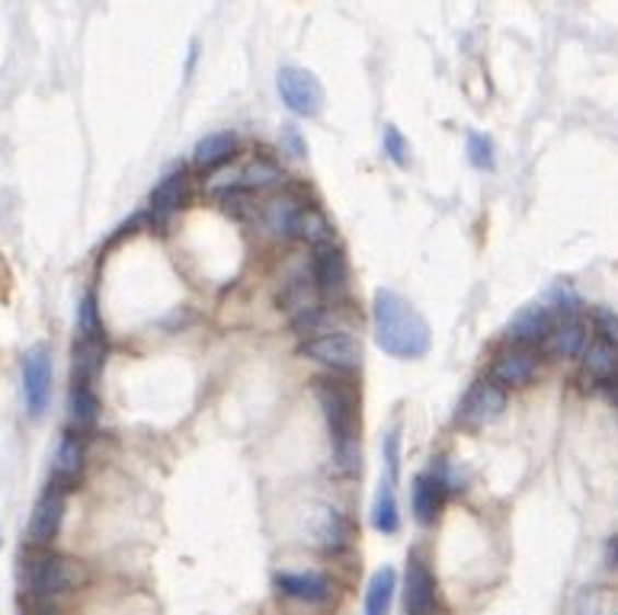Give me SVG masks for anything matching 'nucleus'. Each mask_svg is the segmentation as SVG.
I'll use <instances>...</instances> for the list:
<instances>
[{"label":"nucleus","instance_id":"obj_3","mask_svg":"<svg viewBox=\"0 0 618 615\" xmlns=\"http://www.w3.org/2000/svg\"><path fill=\"white\" fill-rule=\"evenodd\" d=\"M87 580H90L87 565L68 558V555H55V551L39 548L36 555H30L23 561V586L39 603H52L68 593H78Z\"/></svg>","mask_w":618,"mask_h":615},{"label":"nucleus","instance_id":"obj_5","mask_svg":"<svg viewBox=\"0 0 618 615\" xmlns=\"http://www.w3.org/2000/svg\"><path fill=\"white\" fill-rule=\"evenodd\" d=\"M276 87H279L283 103L289 106L295 116H305V119L321 116V110H324V87H321V81L311 71L289 65V68L279 71Z\"/></svg>","mask_w":618,"mask_h":615},{"label":"nucleus","instance_id":"obj_30","mask_svg":"<svg viewBox=\"0 0 618 615\" xmlns=\"http://www.w3.org/2000/svg\"><path fill=\"white\" fill-rule=\"evenodd\" d=\"M381 148H385V155H388L391 164L398 167L411 164V145H408V138L401 135V128L385 125V132H381Z\"/></svg>","mask_w":618,"mask_h":615},{"label":"nucleus","instance_id":"obj_10","mask_svg":"<svg viewBox=\"0 0 618 615\" xmlns=\"http://www.w3.org/2000/svg\"><path fill=\"white\" fill-rule=\"evenodd\" d=\"M311 276H314V286L324 298H343L350 292V260L340 247L321 244L314 247V257H311Z\"/></svg>","mask_w":618,"mask_h":615},{"label":"nucleus","instance_id":"obj_29","mask_svg":"<svg viewBox=\"0 0 618 615\" xmlns=\"http://www.w3.org/2000/svg\"><path fill=\"white\" fill-rule=\"evenodd\" d=\"M78 337L83 340H106L103 333V318H100V308H96V295L87 292L78 305Z\"/></svg>","mask_w":618,"mask_h":615},{"label":"nucleus","instance_id":"obj_11","mask_svg":"<svg viewBox=\"0 0 618 615\" xmlns=\"http://www.w3.org/2000/svg\"><path fill=\"white\" fill-rule=\"evenodd\" d=\"M61 523H65V491L48 485V491L36 500L30 516V529H26L30 548H52V542L61 533Z\"/></svg>","mask_w":618,"mask_h":615},{"label":"nucleus","instance_id":"obj_20","mask_svg":"<svg viewBox=\"0 0 618 615\" xmlns=\"http://www.w3.org/2000/svg\"><path fill=\"white\" fill-rule=\"evenodd\" d=\"M443 503H446V491L439 488V481H436L430 471H423V475L413 478L411 510L413 520H416L420 526H436V520H439V513H443Z\"/></svg>","mask_w":618,"mask_h":615},{"label":"nucleus","instance_id":"obj_4","mask_svg":"<svg viewBox=\"0 0 618 615\" xmlns=\"http://www.w3.org/2000/svg\"><path fill=\"white\" fill-rule=\"evenodd\" d=\"M298 356L318 366H328L330 372H340V375L363 369V343L350 330H324V333L308 337L298 346Z\"/></svg>","mask_w":618,"mask_h":615},{"label":"nucleus","instance_id":"obj_26","mask_svg":"<svg viewBox=\"0 0 618 615\" xmlns=\"http://www.w3.org/2000/svg\"><path fill=\"white\" fill-rule=\"evenodd\" d=\"M394 590H398V574L394 568H378L366 586V603L363 615H391L394 606Z\"/></svg>","mask_w":618,"mask_h":615},{"label":"nucleus","instance_id":"obj_12","mask_svg":"<svg viewBox=\"0 0 618 615\" xmlns=\"http://www.w3.org/2000/svg\"><path fill=\"white\" fill-rule=\"evenodd\" d=\"M186 190H190V173H186V167H170L164 176H161V183L154 186L151 205H148L154 228H167V225H170V218L186 203Z\"/></svg>","mask_w":618,"mask_h":615},{"label":"nucleus","instance_id":"obj_17","mask_svg":"<svg viewBox=\"0 0 618 615\" xmlns=\"http://www.w3.org/2000/svg\"><path fill=\"white\" fill-rule=\"evenodd\" d=\"M286 183H289V176H286V170L276 164V161H270V158H250L248 164L238 170V176L228 180L225 186H241L248 193H270V190H283ZM225 186H218V190H225ZM218 190H211V193H218Z\"/></svg>","mask_w":618,"mask_h":615},{"label":"nucleus","instance_id":"obj_38","mask_svg":"<svg viewBox=\"0 0 618 615\" xmlns=\"http://www.w3.org/2000/svg\"><path fill=\"white\" fill-rule=\"evenodd\" d=\"M613 401L618 405V375H616V388H613Z\"/></svg>","mask_w":618,"mask_h":615},{"label":"nucleus","instance_id":"obj_21","mask_svg":"<svg viewBox=\"0 0 618 615\" xmlns=\"http://www.w3.org/2000/svg\"><path fill=\"white\" fill-rule=\"evenodd\" d=\"M106 366V340H83L75 343V363H71V385H90L100 378Z\"/></svg>","mask_w":618,"mask_h":615},{"label":"nucleus","instance_id":"obj_9","mask_svg":"<svg viewBox=\"0 0 618 615\" xmlns=\"http://www.w3.org/2000/svg\"><path fill=\"white\" fill-rule=\"evenodd\" d=\"M20 375H23L26 410L39 420L42 413L48 410V401H52V353L42 343H36L33 350H26Z\"/></svg>","mask_w":618,"mask_h":615},{"label":"nucleus","instance_id":"obj_2","mask_svg":"<svg viewBox=\"0 0 618 615\" xmlns=\"http://www.w3.org/2000/svg\"><path fill=\"white\" fill-rule=\"evenodd\" d=\"M375 343L394 360H420L430 353L433 333L411 301L391 288H378L371 298Z\"/></svg>","mask_w":618,"mask_h":615},{"label":"nucleus","instance_id":"obj_35","mask_svg":"<svg viewBox=\"0 0 618 615\" xmlns=\"http://www.w3.org/2000/svg\"><path fill=\"white\" fill-rule=\"evenodd\" d=\"M283 151L291 155V158H308V145H305V138H301V132L295 128V125H283Z\"/></svg>","mask_w":618,"mask_h":615},{"label":"nucleus","instance_id":"obj_31","mask_svg":"<svg viewBox=\"0 0 618 615\" xmlns=\"http://www.w3.org/2000/svg\"><path fill=\"white\" fill-rule=\"evenodd\" d=\"M468 161H471L474 170H494V141L488 135H481V132H471L468 135Z\"/></svg>","mask_w":618,"mask_h":615},{"label":"nucleus","instance_id":"obj_34","mask_svg":"<svg viewBox=\"0 0 618 615\" xmlns=\"http://www.w3.org/2000/svg\"><path fill=\"white\" fill-rule=\"evenodd\" d=\"M593 321H596V330H599V337L603 340H609V343H616L618 346V315L613 308H606V305H599L596 311H593Z\"/></svg>","mask_w":618,"mask_h":615},{"label":"nucleus","instance_id":"obj_23","mask_svg":"<svg viewBox=\"0 0 618 615\" xmlns=\"http://www.w3.org/2000/svg\"><path fill=\"white\" fill-rule=\"evenodd\" d=\"M394 478H381L375 500H371V526L381 535H394L401 529V510H398V491H394Z\"/></svg>","mask_w":618,"mask_h":615},{"label":"nucleus","instance_id":"obj_8","mask_svg":"<svg viewBox=\"0 0 618 615\" xmlns=\"http://www.w3.org/2000/svg\"><path fill=\"white\" fill-rule=\"evenodd\" d=\"M308 542L321 551V555H343L353 538H356V526L346 513H340L336 506H318L308 520Z\"/></svg>","mask_w":618,"mask_h":615},{"label":"nucleus","instance_id":"obj_15","mask_svg":"<svg viewBox=\"0 0 618 615\" xmlns=\"http://www.w3.org/2000/svg\"><path fill=\"white\" fill-rule=\"evenodd\" d=\"M491 375L500 388H526L538 375V356L526 346H506L494 356Z\"/></svg>","mask_w":618,"mask_h":615},{"label":"nucleus","instance_id":"obj_18","mask_svg":"<svg viewBox=\"0 0 618 615\" xmlns=\"http://www.w3.org/2000/svg\"><path fill=\"white\" fill-rule=\"evenodd\" d=\"M276 305H279V311H286L291 318H298V315H305L308 308H318L321 305V292L314 286V276H311V270L305 266V270H295L289 280L283 283V292H279V298H276Z\"/></svg>","mask_w":618,"mask_h":615},{"label":"nucleus","instance_id":"obj_27","mask_svg":"<svg viewBox=\"0 0 618 615\" xmlns=\"http://www.w3.org/2000/svg\"><path fill=\"white\" fill-rule=\"evenodd\" d=\"M68 413H71V423L81 430L96 426L100 420V398L90 385H71V395H68Z\"/></svg>","mask_w":618,"mask_h":615},{"label":"nucleus","instance_id":"obj_6","mask_svg":"<svg viewBox=\"0 0 618 615\" xmlns=\"http://www.w3.org/2000/svg\"><path fill=\"white\" fill-rule=\"evenodd\" d=\"M404 606L411 615H443L439 606V586L430 561L423 551L413 548L408 555V571H404Z\"/></svg>","mask_w":618,"mask_h":615},{"label":"nucleus","instance_id":"obj_28","mask_svg":"<svg viewBox=\"0 0 618 615\" xmlns=\"http://www.w3.org/2000/svg\"><path fill=\"white\" fill-rule=\"evenodd\" d=\"M298 241H308L311 247H321L333 241V225H330L328 215H324L314 203H308L305 205V212H301Z\"/></svg>","mask_w":618,"mask_h":615},{"label":"nucleus","instance_id":"obj_24","mask_svg":"<svg viewBox=\"0 0 618 615\" xmlns=\"http://www.w3.org/2000/svg\"><path fill=\"white\" fill-rule=\"evenodd\" d=\"M583 372L593 381H613L618 375V346L609 340H593L583 353Z\"/></svg>","mask_w":618,"mask_h":615},{"label":"nucleus","instance_id":"obj_25","mask_svg":"<svg viewBox=\"0 0 618 615\" xmlns=\"http://www.w3.org/2000/svg\"><path fill=\"white\" fill-rule=\"evenodd\" d=\"M586 321L580 318V315H564V321L558 324V328L551 330V350H554V356H561V360H574L580 356L583 350H586Z\"/></svg>","mask_w":618,"mask_h":615},{"label":"nucleus","instance_id":"obj_37","mask_svg":"<svg viewBox=\"0 0 618 615\" xmlns=\"http://www.w3.org/2000/svg\"><path fill=\"white\" fill-rule=\"evenodd\" d=\"M609 565H613V568H618V535L613 538V542H609Z\"/></svg>","mask_w":618,"mask_h":615},{"label":"nucleus","instance_id":"obj_13","mask_svg":"<svg viewBox=\"0 0 618 615\" xmlns=\"http://www.w3.org/2000/svg\"><path fill=\"white\" fill-rule=\"evenodd\" d=\"M273 583L283 596L305 606H324L333 600V580L321 571H283Z\"/></svg>","mask_w":618,"mask_h":615},{"label":"nucleus","instance_id":"obj_16","mask_svg":"<svg viewBox=\"0 0 618 615\" xmlns=\"http://www.w3.org/2000/svg\"><path fill=\"white\" fill-rule=\"evenodd\" d=\"M554 330V321H551V311L545 305H526L519 315H513V321L506 324V340L513 346H526L533 350L538 343H545Z\"/></svg>","mask_w":618,"mask_h":615},{"label":"nucleus","instance_id":"obj_22","mask_svg":"<svg viewBox=\"0 0 618 615\" xmlns=\"http://www.w3.org/2000/svg\"><path fill=\"white\" fill-rule=\"evenodd\" d=\"M234 155H238V135L234 132H211V135L196 141L193 164L199 170H215V167L228 164Z\"/></svg>","mask_w":618,"mask_h":615},{"label":"nucleus","instance_id":"obj_14","mask_svg":"<svg viewBox=\"0 0 618 615\" xmlns=\"http://www.w3.org/2000/svg\"><path fill=\"white\" fill-rule=\"evenodd\" d=\"M83 462H87V452H83L81 433H75V430L61 433V443H58L55 458H52V488L65 493L71 491L81 481Z\"/></svg>","mask_w":618,"mask_h":615},{"label":"nucleus","instance_id":"obj_19","mask_svg":"<svg viewBox=\"0 0 618 615\" xmlns=\"http://www.w3.org/2000/svg\"><path fill=\"white\" fill-rule=\"evenodd\" d=\"M305 200H298V196H273L270 203L263 205V225L276 235V238H283V241H291V238H298V225H301V212H305Z\"/></svg>","mask_w":618,"mask_h":615},{"label":"nucleus","instance_id":"obj_1","mask_svg":"<svg viewBox=\"0 0 618 615\" xmlns=\"http://www.w3.org/2000/svg\"><path fill=\"white\" fill-rule=\"evenodd\" d=\"M314 398L324 410L330 433L333 468L343 478H356L363 471V446H359V391L343 378H314Z\"/></svg>","mask_w":618,"mask_h":615},{"label":"nucleus","instance_id":"obj_36","mask_svg":"<svg viewBox=\"0 0 618 615\" xmlns=\"http://www.w3.org/2000/svg\"><path fill=\"white\" fill-rule=\"evenodd\" d=\"M551 298H554V301L561 305V311H564V315H577L580 298H577V295H574V292H571V288H568V286H558V288H554V292H551Z\"/></svg>","mask_w":618,"mask_h":615},{"label":"nucleus","instance_id":"obj_33","mask_svg":"<svg viewBox=\"0 0 618 615\" xmlns=\"http://www.w3.org/2000/svg\"><path fill=\"white\" fill-rule=\"evenodd\" d=\"M381 449H385L388 478H394V481H398V475H401V433H398V430H391V433L385 436Z\"/></svg>","mask_w":618,"mask_h":615},{"label":"nucleus","instance_id":"obj_7","mask_svg":"<svg viewBox=\"0 0 618 615\" xmlns=\"http://www.w3.org/2000/svg\"><path fill=\"white\" fill-rule=\"evenodd\" d=\"M506 413V391L494 378H481L468 388V395L458 405V423L468 430H484Z\"/></svg>","mask_w":618,"mask_h":615},{"label":"nucleus","instance_id":"obj_32","mask_svg":"<svg viewBox=\"0 0 618 615\" xmlns=\"http://www.w3.org/2000/svg\"><path fill=\"white\" fill-rule=\"evenodd\" d=\"M436 481H439V488L446 493H461L465 491V478H461V471L455 468L449 458H436V465H433V471H430Z\"/></svg>","mask_w":618,"mask_h":615}]
</instances>
